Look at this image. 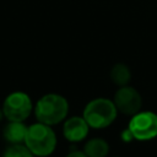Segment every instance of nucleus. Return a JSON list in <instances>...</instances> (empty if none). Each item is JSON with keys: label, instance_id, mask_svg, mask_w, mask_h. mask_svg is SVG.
<instances>
[{"label": "nucleus", "instance_id": "5", "mask_svg": "<svg viewBox=\"0 0 157 157\" xmlns=\"http://www.w3.org/2000/svg\"><path fill=\"white\" fill-rule=\"evenodd\" d=\"M128 129L136 140H151L157 136V115L152 112L136 113L132 115Z\"/></svg>", "mask_w": 157, "mask_h": 157}, {"label": "nucleus", "instance_id": "9", "mask_svg": "<svg viewBox=\"0 0 157 157\" xmlns=\"http://www.w3.org/2000/svg\"><path fill=\"white\" fill-rule=\"evenodd\" d=\"M109 151L108 144L103 139H92L85 145V153L88 157H105Z\"/></svg>", "mask_w": 157, "mask_h": 157}, {"label": "nucleus", "instance_id": "4", "mask_svg": "<svg viewBox=\"0 0 157 157\" xmlns=\"http://www.w3.org/2000/svg\"><path fill=\"white\" fill-rule=\"evenodd\" d=\"M32 112V102L28 94L23 92H13L9 94L4 102L2 114L9 121H23Z\"/></svg>", "mask_w": 157, "mask_h": 157}, {"label": "nucleus", "instance_id": "7", "mask_svg": "<svg viewBox=\"0 0 157 157\" xmlns=\"http://www.w3.org/2000/svg\"><path fill=\"white\" fill-rule=\"evenodd\" d=\"M88 124L85 118L74 117L65 121L64 124V135L69 141L76 142L81 141L87 136L88 132Z\"/></svg>", "mask_w": 157, "mask_h": 157}, {"label": "nucleus", "instance_id": "2", "mask_svg": "<svg viewBox=\"0 0 157 157\" xmlns=\"http://www.w3.org/2000/svg\"><path fill=\"white\" fill-rule=\"evenodd\" d=\"M25 142L33 155L44 157L54 151L56 137L49 125L38 123L28 126Z\"/></svg>", "mask_w": 157, "mask_h": 157}, {"label": "nucleus", "instance_id": "6", "mask_svg": "<svg viewBox=\"0 0 157 157\" xmlns=\"http://www.w3.org/2000/svg\"><path fill=\"white\" fill-rule=\"evenodd\" d=\"M141 103L142 99L140 93L130 86H123L119 88L114 97V104L117 109L126 115H134L139 113Z\"/></svg>", "mask_w": 157, "mask_h": 157}, {"label": "nucleus", "instance_id": "1", "mask_svg": "<svg viewBox=\"0 0 157 157\" xmlns=\"http://www.w3.org/2000/svg\"><path fill=\"white\" fill-rule=\"evenodd\" d=\"M69 105L63 96L49 93L43 96L36 104V118L39 123L45 125H54L60 123L67 114Z\"/></svg>", "mask_w": 157, "mask_h": 157}, {"label": "nucleus", "instance_id": "13", "mask_svg": "<svg viewBox=\"0 0 157 157\" xmlns=\"http://www.w3.org/2000/svg\"><path fill=\"white\" fill-rule=\"evenodd\" d=\"M66 157H88V156L85 152H81V151H72Z\"/></svg>", "mask_w": 157, "mask_h": 157}, {"label": "nucleus", "instance_id": "12", "mask_svg": "<svg viewBox=\"0 0 157 157\" xmlns=\"http://www.w3.org/2000/svg\"><path fill=\"white\" fill-rule=\"evenodd\" d=\"M121 137H123L126 142H129L130 140H132V139H134V136H132V134L130 132V130H129V129H128V130H125V131L121 134Z\"/></svg>", "mask_w": 157, "mask_h": 157}, {"label": "nucleus", "instance_id": "10", "mask_svg": "<svg viewBox=\"0 0 157 157\" xmlns=\"http://www.w3.org/2000/svg\"><path fill=\"white\" fill-rule=\"evenodd\" d=\"M110 78L118 85V86H126L131 78L130 70L124 64H115L113 69L110 70Z\"/></svg>", "mask_w": 157, "mask_h": 157}, {"label": "nucleus", "instance_id": "8", "mask_svg": "<svg viewBox=\"0 0 157 157\" xmlns=\"http://www.w3.org/2000/svg\"><path fill=\"white\" fill-rule=\"evenodd\" d=\"M28 128L22 121H10L4 129L5 139L11 144H21L26 140Z\"/></svg>", "mask_w": 157, "mask_h": 157}, {"label": "nucleus", "instance_id": "11", "mask_svg": "<svg viewBox=\"0 0 157 157\" xmlns=\"http://www.w3.org/2000/svg\"><path fill=\"white\" fill-rule=\"evenodd\" d=\"M4 157H33V153L27 146H22L20 144H13L10 146L5 153Z\"/></svg>", "mask_w": 157, "mask_h": 157}, {"label": "nucleus", "instance_id": "3", "mask_svg": "<svg viewBox=\"0 0 157 157\" xmlns=\"http://www.w3.org/2000/svg\"><path fill=\"white\" fill-rule=\"evenodd\" d=\"M117 110L115 104L110 99L97 98L86 105L83 118L91 128L102 129L113 123L117 117Z\"/></svg>", "mask_w": 157, "mask_h": 157}]
</instances>
